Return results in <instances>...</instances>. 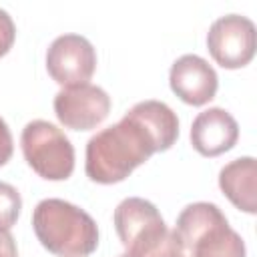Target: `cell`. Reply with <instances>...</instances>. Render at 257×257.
<instances>
[{
  "label": "cell",
  "mask_w": 257,
  "mask_h": 257,
  "mask_svg": "<svg viewBox=\"0 0 257 257\" xmlns=\"http://www.w3.org/2000/svg\"><path fill=\"white\" fill-rule=\"evenodd\" d=\"M159 153L149 131L131 114L92 135L86 143V177L100 185L124 181L139 165Z\"/></svg>",
  "instance_id": "obj_1"
},
{
  "label": "cell",
  "mask_w": 257,
  "mask_h": 257,
  "mask_svg": "<svg viewBox=\"0 0 257 257\" xmlns=\"http://www.w3.org/2000/svg\"><path fill=\"white\" fill-rule=\"evenodd\" d=\"M32 229L42 247L58 257H86L98 247L94 219L64 199H42L34 207Z\"/></svg>",
  "instance_id": "obj_2"
},
{
  "label": "cell",
  "mask_w": 257,
  "mask_h": 257,
  "mask_svg": "<svg viewBox=\"0 0 257 257\" xmlns=\"http://www.w3.org/2000/svg\"><path fill=\"white\" fill-rule=\"evenodd\" d=\"M114 229L128 257H179V237L159 209L143 197L122 199L112 215Z\"/></svg>",
  "instance_id": "obj_3"
},
{
  "label": "cell",
  "mask_w": 257,
  "mask_h": 257,
  "mask_svg": "<svg viewBox=\"0 0 257 257\" xmlns=\"http://www.w3.org/2000/svg\"><path fill=\"white\" fill-rule=\"evenodd\" d=\"M175 233L185 247V257H245V241L229 227L215 203L187 205L177 217Z\"/></svg>",
  "instance_id": "obj_4"
},
{
  "label": "cell",
  "mask_w": 257,
  "mask_h": 257,
  "mask_svg": "<svg viewBox=\"0 0 257 257\" xmlns=\"http://www.w3.org/2000/svg\"><path fill=\"white\" fill-rule=\"evenodd\" d=\"M22 155L28 167L46 181H66L74 171V147L52 122L36 118L26 122L20 135Z\"/></svg>",
  "instance_id": "obj_5"
},
{
  "label": "cell",
  "mask_w": 257,
  "mask_h": 257,
  "mask_svg": "<svg viewBox=\"0 0 257 257\" xmlns=\"http://www.w3.org/2000/svg\"><path fill=\"white\" fill-rule=\"evenodd\" d=\"M255 24L241 14L219 16L207 32V48L223 68H243L255 56Z\"/></svg>",
  "instance_id": "obj_6"
},
{
  "label": "cell",
  "mask_w": 257,
  "mask_h": 257,
  "mask_svg": "<svg viewBox=\"0 0 257 257\" xmlns=\"http://www.w3.org/2000/svg\"><path fill=\"white\" fill-rule=\"evenodd\" d=\"M96 68V52L82 34H60L46 50V70L60 86L86 84Z\"/></svg>",
  "instance_id": "obj_7"
},
{
  "label": "cell",
  "mask_w": 257,
  "mask_h": 257,
  "mask_svg": "<svg viewBox=\"0 0 257 257\" xmlns=\"http://www.w3.org/2000/svg\"><path fill=\"white\" fill-rule=\"evenodd\" d=\"M110 112V96L96 84L68 86L54 96L56 118L72 131H90L100 124Z\"/></svg>",
  "instance_id": "obj_8"
},
{
  "label": "cell",
  "mask_w": 257,
  "mask_h": 257,
  "mask_svg": "<svg viewBox=\"0 0 257 257\" xmlns=\"http://www.w3.org/2000/svg\"><path fill=\"white\" fill-rule=\"evenodd\" d=\"M171 90L187 104L203 106L215 98L219 76L215 68L199 54L179 56L169 70Z\"/></svg>",
  "instance_id": "obj_9"
},
{
  "label": "cell",
  "mask_w": 257,
  "mask_h": 257,
  "mask_svg": "<svg viewBox=\"0 0 257 257\" xmlns=\"http://www.w3.org/2000/svg\"><path fill=\"white\" fill-rule=\"evenodd\" d=\"M239 124L233 114L221 106L199 112L191 124V145L203 157H217L235 147Z\"/></svg>",
  "instance_id": "obj_10"
},
{
  "label": "cell",
  "mask_w": 257,
  "mask_h": 257,
  "mask_svg": "<svg viewBox=\"0 0 257 257\" xmlns=\"http://www.w3.org/2000/svg\"><path fill=\"white\" fill-rule=\"evenodd\" d=\"M219 187L241 211H257V163L253 157H239L219 171Z\"/></svg>",
  "instance_id": "obj_11"
},
{
  "label": "cell",
  "mask_w": 257,
  "mask_h": 257,
  "mask_svg": "<svg viewBox=\"0 0 257 257\" xmlns=\"http://www.w3.org/2000/svg\"><path fill=\"white\" fill-rule=\"evenodd\" d=\"M126 112H131L149 131V135L157 143L159 153L175 145L179 137V118L169 104H165L163 100H141Z\"/></svg>",
  "instance_id": "obj_12"
},
{
  "label": "cell",
  "mask_w": 257,
  "mask_h": 257,
  "mask_svg": "<svg viewBox=\"0 0 257 257\" xmlns=\"http://www.w3.org/2000/svg\"><path fill=\"white\" fill-rule=\"evenodd\" d=\"M22 209V197L10 183L0 181V231H10L18 221Z\"/></svg>",
  "instance_id": "obj_13"
},
{
  "label": "cell",
  "mask_w": 257,
  "mask_h": 257,
  "mask_svg": "<svg viewBox=\"0 0 257 257\" xmlns=\"http://www.w3.org/2000/svg\"><path fill=\"white\" fill-rule=\"evenodd\" d=\"M14 38H16L14 20L4 8H0V56H4L12 48Z\"/></svg>",
  "instance_id": "obj_14"
},
{
  "label": "cell",
  "mask_w": 257,
  "mask_h": 257,
  "mask_svg": "<svg viewBox=\"0 0 257 257\" xmlns=\"http://www.w3.org/2000/svg\"><path fill=\"white\" fill-rule=\"evenodd\" d=\"M12 151H14V143H12L10 128H8L6 120L0 116V167L6 165V163L10 161Z\"/></svg>",
  "instance_id": "obj_15"
},
{
  "label": "cell",
  "mask_w": 257,
  "mask_h": 257,
  "mask_svg": "<svg viewBox=\"0 0 257 257\" xmlns=\"http://www.w3.org/2000/svg\"><path fill=\"white\" fill-rule=\"evenodd\" d=\"M0 257H18L14 237L8 231H0Z\"/></svg>",
  "instance_id": "obj_16"
},
{
  "label": "cell",
  "mask_w": 257,
  "mask_h": 257,
  "mask_svg": "<svg viewBox=\"0 0 257 257\" xmlns=\"http://www.w3.org/2000/svg\"><path fill=\"white\" fill-rule=\"evenodd\" d=\"M118 257H128V255H126V253H122V255H118Z\"/></svg>",
  "instance_id": "obj_17"
}]
</instances>
